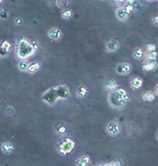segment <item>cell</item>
I'll return each instance as SVG.
<instances>
[{
  "label": "cell",
  "mask_w": 158,
  "mask_h": 166,
  "mask_svg": "<svg viewBox=\"0 0 158 166\" xmlns=\"http://www.w3.org/2000/svg\"><path fill=\"white\" fill-rule=\"evenodd\" d=\"M120 46L119 42L117 40L112 39L106 43V49L109 52H115L119 49Z\"/></svg>",
  "instance_id": "10"
},
{
  "label": "cell",
  "mask_w": 158,
  "mask_h": 166,
  "mask_svg": "<svg viewBox=\"0 0 158 166\" xmlns=\"http://www.w3.org/2000/svg\"><path fill=\"white\" fill-rule=\"evenodd\" d=\"M110 105L115 109H121L128 103L130 97L126 90L118 89L110 92L108 97Z\"/></svg>",
  "instance_id": "1"
},
{
  "label": "cell",
  "mask_w": 158,
  "mask_h": 166,
  "mask_svg": "<svg viewBox=\"0 0 158 166\" xmlns=\"http://www.w3.org/2000/svg\"><path fill=\"white\" fill-rule=\"evenodd\" d=\"M117 18L120 21H126L128 19L129 14L124 7H120L116 11L115 13Z\"/></svg>",
  "instance_id": "9"
},
{
  "label": "cell",
  "mask_w": 158,
  "mask_h": 166,
  "mask_svg": "<svg viewBox=\"0 0 158 166\" xmlns=\"http://www.w3.org/2000/svg\"><path fill=\"white\" fill-rule=\"evenodd\" d=\"M57 132L59 134H65L66 132V127L64 126H60L58 128Z\"/></svg>",
  "instance_id": "26"
},
{
  "label": "cell",
  "mask_w": 158,
  "mask_h": 166,
  "mask_svg": "<svg viewBox=\"0 0 158 166\" xmlns=\"http://www.w3.org/2000/svg\"><path fill=\"white\" fill-rule=\"evenodd\" d=\"M121 163L118 161H112L109 163H107V166H121Z\"/></svg>",
  "instance_id": "25"
},
{
  "label": "cell",
  "mask_w": 158,
  "mask_h": 166,
  "mask_svg": "<svg viewBox=\"0 0 158 166\" xmlns=\"http://www.w3.org/2000/svg\"><path fill=\"white\" fill-rule=\"evenodd\" d=\"M155 66H156V63L154 62H150L147 64V65H143V68L147 72H149V71H152L153 69H154Z\"/></svg>",
  "instance_id": "19"
},
{
  "label": "cell",
  "mask_w": 158,
  "mask_h": 166,
  "mask_svg": "<svg viewBox=\"0 0 158 166\" xmlns=\"http://www.w3.org/2000/svg\"><path fill=\"white\" fill-rule=\"evenodd\" d=\"M42 99L48 105H54L58 100L55 88H51L47 90L45 93L42 95Z\"/></svg>",
  "instance_id": "3"
},
{
  "label": "cell",
  "mask_w": 158,
  "mask_h": 166,
  "mask_svg": "<svg viewBox=\"0 0 158 166\" xmlns=\"http://www.w3.org/2000/svg\"><path fill=\"white\" fill-rule=\"evenodd\" d=\"M56 94H57L58 99H67L70 96V92L69 89L64 85L58 86L55 88Z\"/></svg>",
  "instance_id": "5"
},
{
  "label": "cell",
  "mask_w": 158,
  "mask_h": 166,
  "mask_svg": "<svg viewBox=\"0 0 158 166\" xmlns=\"http://www.w3.org/2000/svg\"><path fill=\"white\" fill-rule=\"evenodd\" d=\"M6 16H7V14L6 12L2 11L1 12V13H0V17L2 18H6Z\"/></svg>",
  "instance_id": "28"
},
{
  "label": "cell",
  "mask_w": 158,
  "mask_h": 166,
  "mask_svg": "<svg viewBox=\"0 0 158 166\" xmlns=\"http://www.w3.org/2000/svg\"><path fill=\"white\" fill-rule=\"evenodd\" d=\"M11 45L8 40H4L0 44V56H6L11 51Z\"/></svg>",
  "instance_id": "8"
},
{
  "label": "cell",
  "mask_w": 158,
  "mask_h": 166,
  "mask_svg": "<svg viewBox=\"0 0 158 166\" xmlns=\"http://www.w3.org/2000/svg\"><path fill=\"white\" fill-rule=\"evenodd\" d=\"M15 22H16V24H17L20 25L22 23V20H21L20 18H18V19H16V20H15Z\"/></svg>",
  "instance_id": "29"
},
{
  "label": "cell",
  "mask_w": 158,
  "mask_h": 166,
  "mask_svg": "<svg viewBox=\"0 0 158 166\" xmlns=\"http://www.w3.org/2000/svg\"><path fill=\"white\" fill-rule=\"evenodd\" d=\"M40 67L39 64L37 62H34L31 64V65L29 66V67H28V71H29V72H37V70H38V69Z\"/></svg>",
  "instance_id": "22"
},
{
  "label": "cell",
  "mask_w": 158,
  "mask_h": 166,
  "mask_svg": "<svg viewBox=\"0 0 158 166\" xmlns=\"http://www.w3.org/2000/svg\"><path fill=\"white\" fill-rule=\"evenodd\" d=\"M142 98L143 101L151 102L155 100V95H154V93L152 91H147L145 92L144 94L143 95Z\"/></svg>",
  "instance_id": "15"
},
{
  "label": "cell",
  "mask_w": 158,
  "mask_h": 166,
  "mask_svg": "<svg viewBox=\"0 0 158 166\" xmlns=\"http://www.w3.org/2000/svg\"><path fill=\"white\" fill-rule=\"evenodd\" d=\"M133 70V66L129 63L119 64L116 67V72L120 75L128 74Z\"/></svg>",
  "instance_id": "7"
},
{
  "label": "cell",
  "mask_w": 158,
  "mask_h": 166,
  "mask_svg": "<svg viewBox=\"0 0 158 166\" xmlns=\"http://www.w3.org/2000/svg\"><path fill=\"white\" fill-rule=\"evenodd\" d=\"M72 16V11L69 10V9H65V10L62 12V17L63 19H65V20H69Z\"/></svg>",
  "instance_id": "20"
},
{
  "label": "cell",
  "mask_w": 158,
  "mask_h": 166,
  "mask_svg": "<svg viewBox=\"0 0 158 166\" xmlns=\"http://www.w3.org/2000/svg\"><path fill=\"white\" fill-rule=\"evenodd\" d=\"M29 66V62H28L27 60H23L22 62H20V64H19V65H18L20 69L22 71L27 70Z\"/></svg>",
  "instance_id": "21"
},
{
  "label": "cell",
  "mask_w": 158,
  "mask_h": 166,
  "mask_svg": "<svg viewBox=\"0 0 158 166\" xmlns=\"http://www.w3.org/2000/svg\"><path fill=\"white\" fill-rule=\"evenodd\" d=\"M34 51L35 49L33 45L28 42L26 40H22L19 42L18 56L20 58H26L27 57H29L34 53Z\"/></svg>",
  "instance_id": "2"
},
{
  "label": "cell",
  "mask_w": 158,
  "mask_h": 166,
  "mask_svg": "<svg viewBox=\"0 0 158 166\" xmlns=\"http://www.w3.org/2000/svg\"><path fill=\"white\" fill-rule=\"evenodd\" d=\"M2 149L4 153L6 154V155H9L13 150V144L11 143H4L2 145Z\"/></svg>",
  "instance_id": "14"
},
{
  "label": "cell",
  "mask_w": 158,
  "mask_h": 166,
  "mask_svg": "<svg viewBox=\"0 0 158 166\" xmlns=\"http://www.w3.org/2000/svg\"><path fill=\"white\" fill-rule=\"evenodd\" d=\"M133 56L136 60H141L144 56L142 49L140 48H137L133 53Z\"/></svg>",
  "instance_id": "16"
},
{
  "label": "cell",
  "mask_w": 158,
  "mask_h": 166,
  "mask_svg": "<svg viewBox=\"0 0 158 166\" xmlns=\"http://www.w3.org/2000/svg\"><path fill=\"white\" fill-rule=\"evenodd\" d=\"M117 87V82L114 80H110L109 82H108L105 85V89L108 90V91H114L116 89Z\"/></svg>",
  "instance_id": "17"
},
{
  "label": "cell",
  "mask_w": 158,
  "mask_h": 166,
  "mask_svg": "<svg viewBox=\"0 0 158 166\" xmlns=\"http://www.w3.org/2000/svg\"><path fill=\"white\" fill-rule=\"evenodd\" d=\"M157 57V53L155 51H149V53L147 55V58L149 60L153 61L156 59Z\"/></svg>",
  "instance_id": "23"
},
{
  "label": "cell",
  "mask_w": 158,
  "mask_h": 166,
  "mask_svg": "<svg viewBox=\"0 0 158 166\" xmlns=\"http://www.w3.org/2000/svg\"><path fill=\"white\" fill-rule=\"evenodd\" d=\"M155 49V46L154 44H150L147 46V49H148V51H154Z\"/></svg>",
  "instance_id": "27"
},
{
  "label": "cell",
  "mask_w": 158,
  "mask_h": 166,
  "mask_svg": "<svg viewBox=\"0 0 158 166\" xmlns=\"http://www.w3.org/2000/svg\"><path fill=\"white\" fill-rule=\"evenodd\" d=\"M75 148V143L72 139H66L60 145V152L62 155H68Z\"/></svg>",
  "instance_id": "4"
},
{
  "label": "cell",
  "mask_w": 158,
  "mask_h": 166,
  "mask_svg": "<svg viewBox=\"0 0 158 166\" xmlns=\"http://www.w3.org/2000/svg\"><path fill=\"white\" fill-rule=\"evenodd\" d=\"M78 96H79L80 98H83V97L87 96V94H88V89H87V87L85 86H81L80 87L79 89H78Z\"/></svg>",
  "instance_id": "18"
},
{
  "label": "cell",
  "mask_w": 158,
  "mask_h": 166,
  "mask_svg": "<svg viewBox=\"0 0 158 166\" xmlns=\"http://www.w3.org/2000/svg\"><path fill=\"white\" fill-rule=\"evenodd\" d=\"M68 4H69V2H65V1L56 2V4H57V6L58 7H60V8H65V7H66L68 5Z\"/></svg>",
  "instance_id": "24"
},
{
  "label": "cell",
  "mask_w": 158,
  "mask_h": 166,
  "mask_svg": "<svg viewBox=\"0 0 158 166\" xmlns=\"http://www.w3.org/2000/svg\"><path fill=\"white\" fill-rule=\"evenodd\" d=\"M107 131L110 136H115L120 133L121 127H120L119 123L115 121H112L108 123L107 126Z\"/></svg>",
  "instance_id": "6"
},
{
  "label": "cell",
  "mask_w": 158,
  "mask_h": 166,
  "mask_svg": "<svg viewBox=\"0 0 158 166\" xmlns=\"http://www.w3.org/2000/svg\"><path fill=\"white\" fill-rule=\"evenodd\" d=\"M49 37H50L51 39L57 40H60L61 37H62L63 33L62 31L59 29L58 28H53L49 30L48 33Z\"/></svg>",
  "instance_id": "11"
},
{
  "label": "cell",
  "mask_w": 158,
  "mask_h": 166,
  "mask_svg": "<svg viewBox=\"0 0 158 166\" xmlns=\"http://www.w3.org/2000/svg\"><path fill=\"white\" fill-rule=\"evenodd\" d=\"M143 85V80L140 78H134L131 80V86L134 89H139Z\"/></svg>",
  "instance_id": "12"
},
{
  "label": "cell",
  "mask_w": 158,
  "mask_h": 166,
  "mask_svg": "<svg viewBox=\"0 0 158 166\" xmlns=\"http://www.w3.org/2000/svg\"><path fill=\"white\" fill-rule=\"evenodd\" d=\"M89 163H90L89 156L88 155H85L77 161L76 164L78 166H87L89 164Z\"/></svg>",
  "instance_id": "13"
}]
</instances>
